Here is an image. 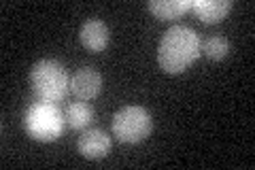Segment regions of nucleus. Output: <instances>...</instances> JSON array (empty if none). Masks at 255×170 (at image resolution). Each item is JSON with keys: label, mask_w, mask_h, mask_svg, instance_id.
<instances>
[{"label": "nucleus", "mask_w": 255, "mask_h": 170, "mask_svg": "<svg viewBox=\"0 0 255 170\" xmlns=\"http://www.w3.org/2000/svg\"><path fill=\"white\" fill-rule=\"evenodd\" d=\"M200 34L189 26H172L157 45V64L168 75L187 70L200 55Z\"/></svg>", "instance_id": "1"}, {"label": "nucleus", "mask_w": 255, "mask_h": 170, "mask_svg": "<svg viewBox=\"0 0 255 170\" xmlns=\"http://www.w3.org/2000/svg\"><path fill=\"white\" fill-rule=\"evenodd\" d=\"M30 85L38 100L45 102H60L66 98L70 90V77L62 62L53 58L38 60L30 70Z\"/></svg>", "instance_id": "2"}, {"label": "nucleus", "mask_w": 255, "mask_h": 170, "mask_svg": "<svg viewBox=\"0 0 255 170\" xmlns=\"http://www.w3.org/2000/svg\"><path fill=\"white\" fill-rule=\"evenodd\" d=\"M64 124H66V117L55 107V102H32L23 113V130L28 132L30 139L41 143L60 139L64 132Z\"/></svg>", "instance_id": "3"}, {"label": "nucleus", "mask_w": 255, "mask_h": 170, "mask_svg": "<svg viewBox=\"0 0 255 170\" xmlns=\"http://www.w3.org/2000/svg\"><path fill=\"white\" fill-rule=\"evenodd\" d=\"M151 130H153V117L145 107L126 104L113 115V136L122 143L136 145L149 139Z\"/></svg>", "instance_id": "4"}, {"label": "nucleus", "mask_w": 255, "mask_h": 170, "mask_svg": "<svg viewBox=\"0 0 255 170\" xmlns=\"http://www.w3.org/2000/svg\"><path fill=\"white\" fill-rule=\"evenodd\" d=\"M79 40H81V45L92 53L105 51L109 40H111V30L107 26V21H102L100 17L85 19L81 23V28H79Z\"/></svg>", "instance_id": "5"}, {"label": "nucleus", "mask_w": 255, "mask_h": 170, "mask_svg": "<svg viewBox=\"0 0 255 170\" xmlns=\"http://www.w3.org/2000/svg\"><path fill=\"white\" fill-rule=\"evenodd\" d=\"M70 92L79 100H94L102 92V75L92 66H81L70 77Z\"/></svg>", "instance_id": "6"}, {"label": "nucleus", "mask_w": 255, "mask_h": 170, "mask_svg": "<svg viewBox=\"0 0 255 170\" xmlns=\"http://www.w3.org/2000/svg\"><path fill=\"white\" fill-rule=\"evenodd\" d=\"M77 151L85 160H102L111 151V136L100 128H90L79 136Z\"/></svg>", "instance_id": "7"}, {"label": "nucleus", "mask_w": 255, "mask_h": 170, "mask_svg": "<svg viewBox=\"0 0 255 170\" xmlns=\"http://www.w3.org/2000/svg\"><path fill=\"white\" fill-rule=\"evenodd\" d=\"M232 6V0H196V2H191V11L204 23H217L223 17H228Z\"/></svg>", "instance_id": "8"}, {"label": "nucleus", "mask_w": 255, "mask_h": 170, "mask_svg": "<svg viewBox=\"0 0 255 170\" xmlns=\"http://www.w3.org/2000/svg\"><path fill=\"white\" fill-rule=\"evenodd\" d=\"M147 9L157 19H177L191 11V0H149Z\"/></svg>", "instance_id": "9"}, {"label": "nucleus", "mask_w": 255, "mask_h": 170, "mask_svg": "<svg viewBox=\"0 0 255 170\" xmlns=\"http://www.w3.org/2000/svg\"><path fill=\"white\" fill-rule=\"evenodd\" d=\"M64 117H66V124L70 128H75V130H83V128H87L94 121V109L83 100L81 102H70L66 107Z\"/></svg>", "instance_id": "10"}, {"label": "nucleus", "mask_w": 255, "mask_h": 170, "mask_svg": "<svg viewBox=\"0 0 255 170\" xmlns=\"http://www.w3.org/2000/svg\"><path fill=\"white\" fill-rule=\"evenodd\" d=\"M230 49H232V45H230V40L223 36V34L209 36V38H206L204 43L200 45V51H202L209 60H213V62L223 60V58H226V55L230 53Z\"/></svg>", "instance_id": "11"}]
</instances>
